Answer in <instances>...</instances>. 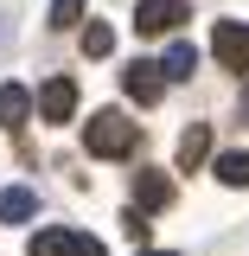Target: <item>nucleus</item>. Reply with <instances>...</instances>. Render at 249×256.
<instances>
[{
	"label": "nucleus",
	"mask_w": 249,
	"mask_h": 256,
	"mask_svg": "<svg viewBox=\"0 0 249 256\" xmlns=\"http://www.w3.org/2000/svg\"><path fill=\"white\" fill-rule=\"evenodd\" d=\"M166 198H173V180H166V173H154V166H147V173L134 180V212H160Z\"/></svg>",
	"instance_id": "8"
},
{
	"label": "nucleus",
	"mask_w": 249,
	"mask_h": 256,
	"mask_svg": "<svg viewBox=\"0 0 249 256\" xmlns=\"http://www.w3.org/2000/svg\"><path fill=\"white\" fill-rule=\"evenodd\" d=\"M32 122V90L26 84H0V128H26Z\"/></svg>",
	"instance_id": "7"
},
{
	"label": "nucleus",
	"mask_w": 249,
	"mask_h": 256,
	"mask_svg": "<svg viewBox=\"0 0 249 256\" xmlns=\"http://www.w3.org/2000/svg\"><path fill=\"white\" fill-rule=\"evenodd\" d=\"M32 212H38V192H32V186H6V192H0V218H6V224H26Z\"/></svg>",
	"instance_id": "10"
},
{
	"label": "nucleus",
	"mask_w": 249,
	"mask_h": 256,
	"mask_svg": "<svg viewBox=\"0 0 249 256\" xmlns=\"http://www.w3.org/2000/svg\"><path fill=\"white\" fill-rule=\"evenodd\" d=\"M83 52H90V58H109V52H115V32L102 26V20H90V26H83Z\"/></svg>",
	"instance_id": "13"
},
{
	"label": "nucleus",
	"mask_w": 249,
	"mask_h": 256,
	"mask_svg": "<svg viewBox=\"0 0 249 256\" xmlns=\"http://www.w3.org/2000/svg\"><path fill=\"white\" fill-rule=\"evenodd\" d=\"M237 116H243V122H249V84H243V102H237Z\"/></svg>",
	"instance_id": "15"
},
{
	"label": "nucleus",
	"mask_w": 249,
	"mask_h": 256,
	"mask_svg": "<svg viewBox=\"0 0 249 256\" xmlns=\"http://www.w3.org/2000/svg\"><path fill=\"white\" fill-rule=\"evenodd\" d=\"M77 20H83V0H51V26H77Z\"/></svg>",
	"instance_id": "14"
},
{
	"label": "nucleus",
	"mask_w": 249,
	"mask_h": 256,
	"mask_svg": "<svg viewBox=\"0 0 249 256\" xmlns=\"http://www.w3.org/2000/svg\"><path fill=\"white\" fill-rule=\"evenodd\" d=\"M205 154H211V128H205V122H192L186 134H179V166L192 173V166H205Z\"/></svg>",
	"instance_id": "11"
},
{
	"label": "nucleus",
	"mask_w": 249,
	"mask_h": 256,
	"mask_svg": "<svg viewBox=\"0 0 249 256\" xmlns=\"http://www.w3.org/2000/svg\"><path fill=\"white\" fill-rule=\"evenodd\" d=\"M211 173H218L224 186H249V154H243V148H230V154L211 160Z\"/></svg>",
	"instance_id": "12"
},
{
	"label": "nucleus",
	"mask_w": 249,
	"mask_h": 256,
	"mask_svg": "<svg viewBox=\"0 0 249 256\" xmlns=\"http://www.w3.org/2000/svg\"><path fill=\"white\" fill-rule=\"evenodd\" d=\"M26 256H109V250H102V237H90V230H38L26 244Z\"/></svg>",
	"instance_id": "2"
},
{
	"label": "nucleus",
	"mask_w": 249,
	"mask_h": 256,
	"mask_svg": "<svg viewBox=\"0 0 249 256\" xmlns=\"http://www.w3.org/2000/svg\"><path fill=\"white\" fill-rule=\"evenodd\" d=\"M122 90L134 96V102H160V90H166V77H160V64L154 58H134L122 70Z\"/></svg>",
	"instance_id": "6"
},
{
	"label": "nucleus",
	"mask_w": 249,
	"mask_h": 256,
	"mask_svg": "<svg viewBox=\"0 0 249 256\" xmlns=\"http://www.w3.org/2000/svg\"><path fill=\"white\" fill-rule=\"evenodd\" d=\"M83 148H90L96 160H122L141 148V128H134V116H122V109H96L90 122H83Z\"/></svg>",
	"instance_id": "1"
},
{
	"label": "nucleus",
	"mask_w": 249,
	"mask_h": 256,
	"mask_svg": "<svg viewBox=\"0 0 249 256\" xmlns=\"http://www.w3.org/2000/svg\"><path fill=\"white\" fill-rule=\"evenodd\" d=\"M141 256H173V250H141Z\"/></svg>",
	"instance_id": "16"
},
{
	"label": "nucleus",
	"mask_w": 249,
	"mask_h": 256,
	"mask_svg": "<svg viewBox=\"0 0 249 256\" xmlns=\"http://www.w3.org/2000/svg\"><path fill=\"white\" fill-rule=\"evenodd\" d=\"M32 109H38V122L64 128L70 116H77V84H70V77H51V84H38V96H32Z\"/></svg>",
	"instance_id": "3"
},
{
	"label": "nucleus",
	"mask_w": 249,
	"mask_h": 256,
	"mask_svg": "<svg viewBox=\"0 0 249 256\" xmlns=\"http://www.w3.org/2000/svg\"><path fill=\"white\" fill-rule=\"evenodd\" d=\"M186 0H141L134 6V32L141 38H160V32H173V26H186Z\"/></svg>",
	"instance_id": "4"
},
{
	"label": "nucleus",
	"mask_w": 249,
	"mask_h": 256,
	"mask_svg": "<svg viewBox=\"0 0 249 256\" xmlns=\"http://www.w3.org/2000/svg\"><path fill=\"white\" fill-rule=\"evenodd\" d=\"M192 70H198V52H192L186 38H179V45H166V58H160V77H166V84H186Z\"/></svg>",
	"instance_id": "9"
},
{
	"label": "nucleus",
	"mask_w": 249,
	"mask_h": 256,
	"mask_svg": "<svg viewBox=\"0 0 249 256\" xmlns=\"http://www.w3.org/2000/svg\"><path fill=\"white\" fill-rule=\"evenodd\" d=\"M211 52H218V64H230V70H249V20H218Z\"/></svg>",
	"instance_id": "5"
}]
</instances>
